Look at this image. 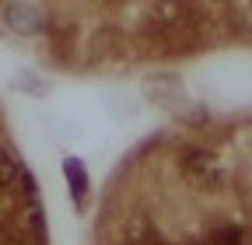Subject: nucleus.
Masks as SVG:
<instances>
[{
	"label": "nucleus",
	"instance_id": "2",
	"mask_svg": "<svg viewBox=\"0 0 252 245\" xmlns=\"http://www.w3.org/2000/svg\"><path fill=\"white\" fill-rule=\"evenodd\" d=\"M67 179H70V186H74V196L81 200V196H84V189H88L84 165H81V161H67Z\"/></svg>",
	"mask_w": 252,
	"mask_h": 245
},
{
	"label": "nucleus",
	"instance_id": "1",
	"mask_svg": "<svg viewBox=\"0 0 252 245\" xmlns=\"http://www.w3.org/2000/svg\"><path fill=\"white\" fill-rule=\"evenodd\" d=\"M14 175H18V165H14V158H11V151H7L4 144H0V189L11 186Z\"/></svg>",
	"mask_w": 252,
	"mask_h": 245
}]
</instances>
